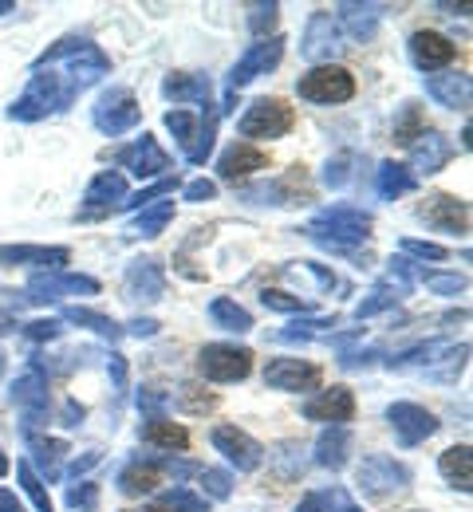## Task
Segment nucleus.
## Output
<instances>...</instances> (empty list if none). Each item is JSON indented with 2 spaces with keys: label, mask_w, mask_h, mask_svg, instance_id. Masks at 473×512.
<instances>
[{
  "label": "nucleus",
  "mask_w": 473,
  "mask_h": 512,
  "mask_svg": "<svg viewBox=\"0 0 473 512\" xmlns=\"http://www.w3.org/2000/svg\"><path fill=\"white\" fill-rule=\"evenodd\" d=\"M107 71H111V56L99 44H91L87 36H64L48 52L36 56L32 79H28L24 95L12 99L8 119L12 123H40L48 115H60Z\"/></svg>",
  "instance_id": "nucleus-1"
},
{
  "label": "nucleus",
  "mask_w": 473,
  "mask_h": 512,
  "mask_svg": "<svg viewBox=\"0 0 473 512\" xmlns=\"http://www.w3.org/2000/svg\"><path fill=\"white\" fill-rule=\"evenodd\" d=\"M371 213L363 209H351V205H332V209H320L308 225H304V237L316 241L324 253L336 256H355L359 245L371 237Z\"/></svg>",
  "instance_id": "nucleus-2"
},
{
  "label": "nucleus",
  "mask_w": 473,
  "mask_h": 512,
  "mask_svg": "<svg viewBox=\"0 0 473 512\" xmlns=\"http://www.w3.org/2000/svg\"><path fill=\"white\" fill-rule=\"evenodd\" d=\"M166 127L178 138L186 162L190 166H205V158L213 154V138H217V111H213V103H205L202 115H194L186 107L166 111Z\"/></svg>",
  "instance_id": "nucleus-3"
},
{
  "label": "nucleus",
  "mask_w": 473,
  "mask_h": 512,
  "mask_svg": "<svg viewBox=\"0 0 473 512\" xmlns=\"http://www.w3.org/2000/svg\"><path fill=\"white\" fill-rule=\"evenodd\" d=\"M410 469H406L403 461H395V457H387V453H367L359 465H355V485H359V493L363 497H371V501H391V497H399L410 489Z\"/></svg>",
  "instance_id": "nucleus-4"
},
{
  "label": "nucleus",
  "mask_w": 473,
  "mask_h": 512,
  "mask_svg": "<svg viewBox=\"0 0 473 512\" xmlns=\"http://www.w3.org/2000/svg\"><path fill=\"white\" fill-rule=\"evenodd\" d=\"M296 95L316 103V107H336V103H347L355 95V75L339 64H320L296 79Z\"/></svg>",
  "instance_id": "nucleus-5"
},
{
  "label": "nucleus",
  "mask_w": 473,
  "mask_h": 512,
  "mask_svg": "<svg viewBox=\"0 0 473 512\" xmlns=\"http://www.w3.org/2000/svg\"><path fill=\"white\" fill-rule=\"evenodd\" d=\"M91 123L99 134H107V138H119V134H127V130H135L142 123V107H138L135 91L131 87H111V91H103L99 99H95V107H91Z\"/></svg>",
  "instance_id": "nucleus-6"
},
{
  "label": "nucleus",
  "mask_w": 473,
  "mask_h": 512,
  "mask_svg": "<svg viewBox=\"0 0 473 512\" xmlns=\"http://www.w3.org/2000/svg\"><path fill=\"white\" fill-rule=\"evenodd\" d=\"M198 371L209 383H241L253 375V351L237 343H205L198 351Z\"/></svg>",
  "instance_id": "nucleus-7"
},
{
  "label": "nucleus",
  "mask_w": 473,
  "mask_h": 512,
  "mask_svg": "<svg viewBox=\"0 0 473 512\" xmlns=\"http://www.w3.org/2000/svg\"><path fill=\"white\" fill-rule=\"evenodd\" d=\"M64 296H99V280L87 272H36L24 288L28 304H52Z\"/></svg>",
  "instance_id": "nucleus-8"
},
{
  "label": "nucleus",
  "mask_w": 473,
  "mask_h": 512,
  "mask_svg": "<svg viewBox=\"0 0 473 512\" xmlns=\"http://www.w3.org/2000/svg\"><path fill=\"white\" fill-rule=\"evenodd\" d=\"M284 44H288V40H284V36H276V32L265 36V40H257V44H249V52L229 67L225 91H229V95H237V91H241V87H249L257 75H269L272 67L284 60Z\"/></svg>",
  "instance_id": "nucleus-9"
},
{
  "label": "nucleus",
  "mask_w": 473,
  "mask_h": 512,
  "mask_svg": "<svg viewBox=\"0 0 473 512\" xmlns=\"http://www.w3.org/2000/svg\"><path fill=\"white\" fill-rule=\"evenodd\" d=\"M296 127V111L284 99H253L241 115V138H284Z\"/></svg>",
  "instance_id": "nucleus-10"
},
{
  "label": "nucleus",
  "mask_w": 473,
  "mask_h": 512,
  "mask_svg": "<svg viewBox=\"0 0 473 512\" xmlns=\"http://www.w3.org/2000/svg\"><path fill=\"white\" fill-rule=\"evenodd\" d=\"M12 402L24 410V434H32L36 430V422L48 414V375H44V367H40V359H32L16 379H12Z\"/></svg>",
  "instance_id": "nucleus-11"
},
{
  "label": "nucleus",
  "mask_w": 473,
  "mask_h": 512,
  "mask_svg": "<svg viewBox=\"0 0 473 512\" xmlns=\"http://www.w3.org/2000/svg\"><path fill=\"white\" fill-rule=\"evenodd\" d=\"M418 217L430 229L450 233V237H466L470 233V201L466 197H454V193H430V197H422Z\"/></svg>",
  "instance_id": "nucleus-12"
},
{
  "label": "nucleus",
  "mask_w": 473,
  "mask_h": 512,
  "mask_svg": "<svg viewBox=\"0 0 473 512\" xmlns=\"http://www.w3.org/2000/svg\"><path fill=\"white\" fill-rule=\"evenodd\" d=\"M209 442H213V449H217L237 473H257L261 461H265V446H261L253 434H245L241 426H213Z\"/></svg>",
  "instance_id": "nucleus-13"
},
{
  "label": "nucleus",
  "mask_w": 473,
  "mask_h": 512,
  "mask_svg": "<svg viewBox=\"0 0 473 512\" xmlns=\"http://www.w3.org/2000/svg\"><path fill=\"white\" fill-rule=\"evenodd\" d=\"M127 201V174H119V170H103V174H95L91 178V186L83 193V205H79V221H99V217H107L111 209H119Z\"/></svg>",
  "instance_id": "nucleus-14"
},
{
  "label": "nucleus",
  "mask_w": 473,
  "mask_h": 512,
  "mask_svg": "<svg viewBox=\"0 0 473 512\" xmlns=\"http://www.w3.org/2000/svg\"><path fill=\"white\" fill-rule=\"evenodd\" d=\"M387 422H391L399 446H406V449L422 446V442L434 438V430H438V418H434L426 406H418V402H391V406H387Z\"/></svg>",
  "instance_id": "nucleus-15"
},
{
  "label": "nucleus",
  "mask_w": 473,
  "mask_h": 512,
  "mask_svg": "<svg viewBox=\"0 0 473 512\" xmlns=\"http://www.w3.org/2000/svg\"><path fill=\"white\" fill-rule=\"evenodd\" d=\"M339 24L336 16L328 12V8H316L312 12V20H308V28H304V40H300V52H304V60H312V64H332V56H339Z\"/></svg>",
  "instance_id": "nucleus-16"
},
{
  "label": "nucleus",
  "mask_w": 473,
  "mask_h": 512,
  "mask_svg": "<svg viewBox=\"0 0 473 512\" xmlns=\"http://www.w3.org/2000/svg\"><path fill=\"white\" fill-rule=\"evenodd\" d=\"M324 371L308 359H272L265 367V386L284 390V394H300V390H320Z\"/></svg>",
  "instance_id": "nucleus-17"
},
{
  "label": "nucleus",
  "mask_w": 473,
  "mask_h": 512,
  "mask_svg": "<svg viewBox=\"0 0 473 512\" xmlns=\"http://www.w3.org/2000/svg\"><path fill=\"white\" fill-rule=\"evenodd\" d=\"M454 158V142L442 134V130H422L414 142H410V174H414V182L418 178H430V174H438L446 162Z\"/></svg>",
  "instance_id": "nucleus-18"
},
{
  "label": "nucleus",
  "mask_w": 473,
  "mask_h": 512,
  "mask_svg": "<svg viewBox=\"0 0 473 512\" xmlns=\"http://www.w3.org/2000/svg\"><path fill=\"white\" fill-rule=\"evenodd\" d=\"M71 260L68 245H0V268H40V272H64Z\"/></svg>",
  "instance_id": "nucleus-19"
},
{
  "label": "nucleus",
  "mask_w": 473,
  "mask_h": 512,
  "mask_svg": "<svg viewBox=\"0 0 473 512\" xmlns=\"http://www.w3.org/2000/svg\"><path fill=\"white\" fill-rule=\"evenodd\" d=\"M300 414L308 422H328V426H343L355 418V394L347 386H328V390H316L312 398H304Z\"/></svg>",
  "instance_id": "nucleus-20"
},
{
  "label": "nucleus",
  "mask_w": 473,
  "mask_h": 512,
  "mask_svg": "<svg viewBox=\"0 0 473 512\" xmlns=\"http://www.w3.org/2000/svg\"><path fill=\"white\" fill-rule=\"evenodd\" d=\"M123 296L131 304H158L166 296V272L158 260H135L123 276Z\"/></svg>",
  "instance_id": "nucleus-21"
},
{
  "label": "nucleus",
  "mask_w": 473,
  "mask_h": 512,
  "mask_svg": "<svg viewBox=\"0 0 473 512\" xmlns=\"http://www.w3.org/2000/svg\"><path fill=\"white\" fill-rule=\"evenodd\" d=\"M265 166H269V150H261V146H253V142H229L225 154L217 158V178L237 186L241 178L265 170Z\"/></svg>",
  "instance_id": "nucleus-22"
},
{
  "label": "nucleus",
  "mask_w": 473,
  "mask_h": 512,
  "mask_svg": "<svg viewBox=\"0 0 473 512\" xmlns=\"http://www.w3.org/2000/svg\"><path fill=\"white\" fill-rule=\"evenodd\" d=\"M406 52H410V64L418 67V71H442V67L454 60V44H450V36H442V32H430V28H418L410 40H406Z\"/></svg>",
  "instance_id": "nucleus-23"
},
{
  "label": "nucleus",
  "mask_w": 473,
  "mask_h": 512,
  "mask_svg": "<svg viewBox=\"0 0 473 512\" xmlns=\"http://www.w3.org/2000/svg\"><path fill=\"white\" fill-rule=\"evenodd\" d=\"M119 162L135 174V178H162L174 162H170V154L158 146V138L154 134H146L142 130V138H138L135 146H127V150H119Z\"/></svg>",
  "instance_id": "nucleus-24"
},
{
  "label": "nucleus",
  "mask_w": 473,
  "mask_h": 512,
  "mask_svg": "<svg viewBox=\"0 0 473 512\" xmlns=\"http://www.w3.org/2000/svg\"><path fill=\"white\" fill-rule=\"evenodd\" d=\"M28 442V465L36 469L40 481H60L64 477V457H68V442L64 438H44V434H24Z\"/></svg>",
  "instance_id": "nucleus-25"
},
{
  "label": "nucleus",
  "mask_w": 473,
  "mask_h": 512,
  "mask_svg": "<svg viewBox=\"0 0 473 512\" xmlns=\"http://www.w3.org/2000/svg\"><path fill=\"white\" fill-rule=\"evenodd\" d=\"M383 16H387V4H355V0H343L336 8L339 32H347L359 44H367L375 36V28H379Z\"/></svg>",
  "instance_id": "nucleus-26"
},
{
  "label": "nucleus",
  "mask_w": 473,
  "mask_h": 512,
  "mask_svg": "<svg viewBox=\"0 0 473 512\" xmlns=\"http://www.w3.org/2000/svg\"><path fill=\"white\" fill-rule=\"evenodd\" d=\"M426 95L438 103V107H450V111H466L473 99V79L466 71H442V75H426Z\"/></svg>",
  "instance_id": "nucleus-27"
},
{
  "label": "nucleus",
  "mask_w": 473,
  "mask_h": 512,
  "mask_svg": "<svg viewBox=\"0 0 473 512\" xmlns=\"http://www.w3.org/2000/svg\"><path fill=\"white\" fill-rule=\"evenodd\" d=\"M138 438H142V446L162 449V453H174V449L182 453V449H190V434H186L178 422H170L166 414H162V418H142Z\"/></svg>",
  "instance_id": "nucleus-28"
},
{
  "label": "nucleus",
  "mask_w": 473,
  "mask_h": 512,
  "mask_svg": "<svg viewBox=\"0 0 473 512\" xmlns=\"http://www.w3.org/2000/svg\"><path fill=\"white\" fill-rule=\"evenodd\" d=\"M162 95L170 103H202L205 107L209 95H213V83L205 75H194V71H170L162 79Z\"/></svg>",
  "instance_id": "nucleus-29"
},
{
  "label": "nucleus",
  "mask_w": 473,
  "mask_h": 512,
  "mask_svg": "<svg viewBox=\"0 0 473 512\" xmlns=\"http://www.w3.org/2000/svg\"><path fill=\"white\" fill-rule=\"evenodd\" d=\"M158 481H162V469L154 465V457H135V461H127L123 469H119V493L123 497H146V493H154L158 489Z\"/></svg>",
  "instance_id": "nucleus-30"
},
{
  "label": "nucleus",
  "mask_w": 473,
  "mask_h": 512,
  "mask_svg": "<svg viewBox=\"0 0 473 512\" xmlns=\"http://www.w3.org/2000/svg\"><path fill=\"white\" fill-rule=\"evenodd\" d=\"M170 221H174V201H154V205L138 209L135 217H131V225H127V237H138V241H154V237H162V233L170 229Z\"/></svg>",
  "instance_id": "nucleus-31"
},
{
  "label": "nucleus",
  "mask_w": 473,
  "mask_h": 512,
  "mask_svg": "<svg viewBox=\"0 0 473 512\" xmlns=\"http://www.w3.org/2000/svg\"><path fill=\"white\" fill-rule=\"evenodd\" d=\"M347 453H351V430H347V426H328V430L316 438V465H320V469L339 473V469L347 465Z\"/></svg>",
  "instance_id": "nucleus-32"
},
{
  "label": "nucleus",
  "mask_w": 473,
  "mask_h": 512,
  "mask_svg": "<svg viewBox=\"0 0 473 512\" xmlns=\"http://www.w3.org/2000/svg\"><path fill=\"white\" fill-rule=\"evenodd\" d=\"M438 473L450 481V489L470 493L473 489V449L470 446H450L438 457Z\"/></svg>",
  "instance_id": "nucleus-33"
},
{
  "label": "nucleus",
  "mask_w": 473,
  "mask_h": 512,
  "mask_svg": "<svg viewBox=\"0 0 473 512\" xmlns=\"http://www.w3.org/2000/svg\"><path fill=\"white\" fill-rule=\"evenodd\" d=\"M410 190H414V174L406 170L403 162H379V170H375V193L383 201H399Z\"/></svg>",
  "instance_id": "nucleus-34"
},
{
  "label": "nucleus",
  "mask_w": 473,
  "mask_h": 512,
  "mask_svg": "<svg viewBox=\"0 0 473 512\" xmlns=\"http://www.w3.org/2000/svg\"><path fill=\"white\" fill-rule=\"evenodd\" d=\"M64 320L75 323V327H87V331H95L99 339H111V343H119L127 331H123V323H115L111 316H103V312H91V308H79V304H71L64 308Z\"/></svg>",
  "instance_id": "nucleus-35"
},
{
  "label": "nucleus",
  "mask_w": 473,
  "mask_h": 512,
  "mask_svg": "<svg viewBox=\"0 0 473 512\" xmlns=\"http://www.w3.org/2000/svg\"><path fill=\"white\" fill-rule=\"evenodd\" d=\"M336 316H312V320H296L288 323L284 331H276L280 343H308V339H328L336 335Z\"/></svg>",
  "instance_id": "nucleus-36"
},
{
  "label": "nucleus",
  "mask_w": 473,
  "mask_h": 512,
  "mask_svg": "<svg viewBox=\"0 0 473 512\" xmlns=\"http://www.w3.org/2000/svg\"><path fill=\"white\" fill-rule=\"evenodd\" d=\"M209 320L217 323L221 331H237V335L253 331V316H249L237 300H229V296H217V300L209 304Z\"/></svg>",
  "instance_id": "nucleus-37"
},
{
  "label": "nucleus",
  "mask_w": 473,
  "mask_h": 512,
  "mask_svg": "<svg viewBox=\"0 0 473 512\" xmlns=\"http://www.w3.org/2000/svg\"><path fill=\"white\" fill-rule=\"evenodd\" d=\"M296 512H363L351 497H347V489H316V493H308Z\"/></svg>",
  "instance_id": "nucleus-38"
},
{
  "label": "nucleus",
  "mask_w": 473,
  "mask_h": 512,
  "mask_svg": "<svg viewBox=\"0 0 473 512\" xmlns=\"http://www.w3.org/2000/svg\"><path fill=\"white\" fill-rule=\"evenodd\" d=\"M426 127V111L418 107V103H403L399 107V115H395V127H391V138H395V146H406L410 150V142L422 134Z\"/></svg>",
  "instance_id": "nucleus-39"
},
{
  "label": "nucleus",
  "mask_w": 473,
  "mask_h": 512,
  "mask_svg": "<svg viewBox=\"0 0 473 512\" xmlns=\"http://www.w3.org/2000/svg\"><path fill=\"white\" fill-rule=\"evenodd\" d=\"M154 512H209V505H205V497H198L194 489H186V485H174V489L158 493V501H154Z\"/></svg>",
  "instance_id": "nucleus-40"
},
{
  "label": "nucleus",
  "mask_w": 473,
  "mask_h": 512,
  "mask_svg": "<svg viewBox=\"0 0 473 512\" xmlns=\"http://www.w3.org/2000/svg\"><path fill=\"white\" fill-rule=\"evenodd\" d=\"M16 477H20L24 493H28V501L36 505V512H56V505H52V497H48V489H44V481L36 477V469H32L28 461H16Z\"/></svg>",
  "instance_id": "nucleus-41"
},
{
  "label": "nucleus",
  "mask_w": 473,
  "mask_h": 512,
  "mask_svg": "<svg viewBox=\"0 0 473 512\" xmlns=\"http://www.w3.org/2000/svg\"><path fill=\"white\" fill-rule=\"evenodd\" d=\"M178 190V174H166V178H158L154 186H146V190L138 193H127V201L119 205V209H131V213H138V209H146V205H154L158 197H170V193Z\"/></svg>",
  "instance_id": "nucleus-42"
},
{
  "label": "nucleus",
  "mask_w": 473,
  "mask_h": 512,
  "mask_svg": "<svg viewBox=\"0 0 473 512\" xmlns=\"http://www.w3.org/2000/svg\"><path fill=\"white\" fill-rule=\"evenodd\" d=\"M174 402H178L182 414H205V410L217 406V394H209V390L198 383H182L178 386V394H174Z\"/></svg>",
  "instance_id": "nucleus-43"
},
{
  "label": "nucleus",
  "mask_w": 473,
  "mask_h": 512,
  "mask_svg": "<svg viewBox=\"0 0 473 512\" xmlns=\"http://www.w3.org/2000/svg\"><path fill=\"white\" fill-rule=\"evenodd\" d=\"M261 304H265L269 312H284V316H308V312H312L308 300H300V296H292V292H280V288H265V292H261Z\"/></svg>",
  "instance_id": "nucleus-44"
},
{
  "label": "nucleus",
  "mask_w": 473,
  "mask_h": 512,
  "mask_svg": "<svg viewBox=\"0 0 473 512\" xmlns=\"http://www.w3.org/2000/svg\"><path fill=\"white\" fill-rule=\"evenodd\" d=\"M418 284H426L434 296H462L470 280L458 272H418Z\"/></svg>",
  "instance_id": "nucleus-45"
},
{
  "label": "nucleus",
  "mask_w": 473,
  "mask_h": 512,
  "mask_svg": "<svg viewBox=\"0 0 473 512\" xmlns=\"http://www.w3.org/2000/svg\"><path fill=\"white\" fill-rule=\"evenodd\" d=\"M399 300H403V296H399V292H395L391 284H379V288H375V292H371L367 300H359L355 316H359V320H371V316H379V312H391V308H395Z\"/></svg>",
  "instance_id": "nucleus-46"
},
{
  "label": "nucleus",
  "mask_w": 473,
  "mask_h": 512,
  "mask_svg": "<svg viewBox=\"0 0 473 512\" xmlns=\"http://www.w3.org/2000/svg\"><path fill=\"white\" fill-rule=\"evenodd\" d=\"M64 505L71 512H95L99 509V485L95 481H75V485H68V493H64Z\"/></svg>",
  "instance_id": "nucleus-47"
},
{
  "label": "nucleus",
  "mask_w": 473,
  "mask_h": 512,
  "mask_svg": "<svg viewBox=\"0 0 473 512\" xmlns=\"http://www.w3.org/2000/svg\"><path fill=\"white\" fill-rule=\"evenodd\" d=\"M245 20H249V32H257V36L265 40L272 28H276V20H280V4H276V0H269V4H253Z\"/></svg>",
  "instance_id": "nucleus-48"
},
{
  "label": "nucleus",
  "mask_w": 473,
  "mask_h": 512,
  "mask_svg": "<svg viewBox=\"0 0 473 512\" xmlns=\"http://www.w3.org/2000/svg\"><path fill=\"white\" fill-rule=\"evenodd\" d=\"M198 477H202L205 497H213V501H229L233 497V477L225 469H198Z\"/></svg>",
  "instance_id": "nucleus-49"
},
{
  "label": "nucleus",
  "mask_w": 473,
  "mask_h": 512,
  "mask_svg": "<svg viewBox=\"0 0 473 512\" xmlns=\"http://www.w3.org/2000/svg\"><path fill=\"white\" fill-rule=\"evenodd\" d=\"M351 166H355V154H336V158H328V166H324V186L343 190V186L351 182Z\"/></svg>",
  "instance_id": "nucleus-50"
},
{
  "label": "nucleus",
  "mask_w": 473,
  "mask_h": 512,
  "mask_svg": "<svg viewBox=\"0 0 473 512\" xmlns=\"http://www.w3.org/2000/svg\"><path fill=\"white\" fill-rule=\"evenodd\" d=\"M403 256H418V260H446L450 249L446 245H434V241H418V237H403Z\"/></svg>",
  "instance_id": "nucleus-51"
},
{
  "label": "nucleus",
  "mask_w": 473,
  "mask_h": 512,
  "mask_svg": "<svg viewBox=\"0 0 473 512\" xmlns=\"http://www.w3.org/2000/svg\"><path fill=\"white\" fill-rule=\"evenodd\" d=\"M60 320H32L24 323V339H32V343H52V339H60Z\"/></svg>",
  "instance_id": "nucleus-52"
},
{
  "label": "nucleus",
  "mask_w": 473,
  "mask_h": 512,
  "mask_svg": "<svg viewBox=\"0 0 473 512\" xmlns=\"http://www.w3.org/2000/svg\"><path fill=\"white\" fill-rule=\"evenodd\" d=\"M166 402H170V394H162V390H138V410H142V418H162Z\"/></svg>",
  "instance_id": "nucleus-53"
},
{
  "label": "nucleus",
  "mask_w": 473,
  "mask_h": 512,
  "mask_svg": "<svg viewBox=\"0 0 473 512\" xmlns=\"http://www.w3.org/2000/svg\"><path fill=\"white\" fill-rule=\"evenodd\" d=\"M182 197H186V201H194V205L213 201V197H217V182H209V178H194V182H186Z\"/></svg>",
  "instance_id": "nucleus-54"
},
{
  "label": "nucleus",
  "mask_w": 473,
  "mask_h": 512,
  "mask_svg": "<svg viewBox=\"0 0 473 512\" xmlns=\"http://www.w3.org/2000/svg\"><path fill=\"white\" fill-rule=\"evenodd\" d=\"M99 461H103V453H99V449H87L83 457H75V461H71V465H68V473H71V477H75V481H79V477H83V473H91V469H95Z\"/></svg>",
  "instance_id": "nucleus-55"
},
{
  "label": "nucleus",
  "mask_w": 473,
  "mask_h": 512,
  "mask_svg": "<svg viewBox=\"0 0 473 512\" xmlns=\"http://www.w3.org/2000/svg\"><path fill=\"white\" fill-rule=\"evenodd\" d=\"M107 375H111V379H115V390H119V394H123V390H127V359H123V355H119V351H115V355H111V363H107Z\"/></svg>",
  "instance_id": "nucleus-56"
},
{
  "label": "nucleus",
  "mask_w": 473,
  "mask_h": 512,
  "mask_svg": "<svg viewBox=\"0 0 473 512\" xmlns=\"http://www.w3.org/2000/svg\"><path fill=\"white\" fill-rule=\"evenodd\" d=\"M83 418H87V410H83V406H79L75 398H68V402H64V410H60V422H64L68 430H75V426H79Z\"/></svg>",
  "instance_id": "nucleus-57"
},
{
  "label": "nucleus",
  "mask_w": 473,
  "mask_h": 512,
  "mask_svg": "<svg viewBox=\"0 0 473 512\" xmlns=\"http://www.w3.org/2000/svg\"><path fill=\"white\" fill-rule=\"evenodd\" d=\"M158 327H162L158 320H142V316H138V320H131L123 331H131V335H138V339H154V335H158Z\"/></svg>",
  "instance_id": "nucleus-58"
},
{
  "label": "nucleus",
  "mask_w": 473,
  "mask_h": 512,
  "mask_svg": "<svg viewBox=\"0 0 473 512\" xmlns=\"http://www.w3.org/2000/svg\"><path fill=\"white\" fill-rule=\"evenodd\" d=\"M0 512H24L20 497H16L12 489H0Z\"/></svg>",
  "instance_id": "nucleus-59"
},
{
  "label": "nucleus",
  "mask_w": 473,
  "mask_h": 512,
  "mask_svg": "<svg viewBox=\"0 0 473 512\" xmlns=\"http://www.w3.org/2000/svg\"><path fill=\"white\" fill-rule=\"evenodd\" d=\"M8 331H16V320L8 312H0V335H8Z\"/></svg>",
  "instance_id": "nucleus-60"
},
{
  "label": "nucleus",
  "mask_w": 473,
  "mask_h": 512,
  "mask_svg": "<svg viewBox=\"0 0 473 512\" xmlns=\"http://www.w3.org/2000/svg\"><path fill=\"white\" fill-rule=\"evenodd\" d=\"M8 469H12V465H8V457H4V449H0V477H8Z\"/></svg>",
  "instance_id": "nucleus-61"
},
{
  "label": "nucleus",
  "mask_w": 473,
  "mask_h": 512,
  "mask_svg": "<svg viewBox=\"0 0 473 512\" xmlns=\"http://www.w3.org/2000/svg\"><path fill=\"white\" fill-rule=\"evenodd\" d=\"M4 12H16V4H12V0H0V16H4Z\"/></svg>",
  "instance_id": "nucleus-62"
},
{
  "label": "nucleus",
  "mask_w": 473,
  "mask_h": 512,
  "mask_svg": "<svg viewBox=\"0 0 473 512\" xmlns=\"http://www.w3.org/2000/svg\"><path fill=\"white\" fill-rule=\"evenodd\" d=\"M123 512H135V509H123ZM142 512H154V509H142Z\"/></svg>",
  "instance_id": "nucleus-63"
},
{
  "label": "nucleus",
  "mask_w": 473,
  "mask_h": 512,
  "mask_svg": "<svg viewBox=\"0 0 473 512\" xmlns=\"http://www.w3.org/2000/svg\"><path fill=\"white\" fill-rule=\"evenodd\" d=\"M0 371H4V355H0Z\"/></svg>",
  "instance_id": "nucleus-64"
}]
</instances>
